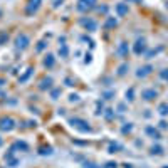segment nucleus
Listing matches in <instances>:
<instances>
[{"label":"nucleus","mask_w":168,"mask_h":168,"mask_svg":"<svg viewBox=\"0 0 168 168\" xmlns=\"http://www.w3.org/2000/svg\"><path fill=\"white\" fill-rule=\"evenodd\" d=\"M30 44V39L27 34H18L17 37H15V49L17 51H25L27 47H29Z\"/></svg>","instance_id":"nucleus-1"},{"label":"nucleus","mask_w":168,"mask_h":168,"mask_svg":"<svg viewBox=\"0 0 168 168\" xmlns=\"http://www.w3.org/2000/svg\"><path fill=\"white\" fill-rule=\"evenodd\" d=\"M98 4V0H77V12H88V10H92Z\"/></svg>","instance_id":"nucleus-2"},{"label":"nucleus","mask_w":168,"mask_h":168,"mask_svg":"<svg viewBox=\"0 0 168 168\" xmlns=\"http://www.w3.org/2000/svg\"><path fill=\"white\" fill-rule=\"evenodd\" d=\"M71 124H72V128L79 129V131H82V133L91 131L89 123H88V121H84V119H81V118H72V119H71Z\"/></svg>","instance_id":"nucleus-3"},{"label":"nucleus","mask_w":168,"mask_h":168,"mask_svg":"<svg viewBox=\"0 0 168 168\" xmlns=\"http://www.w3.org/2000/svg\"><path fill=\"white\" fill-rule=\"evenodd\" d=\"M15 128V121L12 119V118H2L0 119V129L2 131H12V129Z\"/></svg>","instance_id":"nucleus-4"},{"label":"nucleus","mask_w":168,"mask_h":168,"mask_svg":"<svg viewBox=\"0 0 168 168\" xmlns=\"http://www.w3.org/2000/svg\"><path fill=\"white\" fill-rule=\"evenodd\" d=\"M40 4H42V0H29V5H27V8H25V14L27 15L35 14V12L39 10Z\"/></svg>","instance_id":"nucleus-5"},{"label":"nucleus","mask_w":168,"mask_h":168,"mask_svg":"<svg viewBox=\"0 0 168 168\" xmlns=\"http://www.w3.org/2000/svg\"><path fill=\"white\" fill-rule=\"evenodd\" d=\"M81 25L84 27V29H88L89 32H92V30H96V27H98V24H96V20H92V18H81L79 20Z\"/></svg>","instance_id":"nucleus-6"},{"label":"nucleus","mask_w":168,"mask_h":168,"mask_svg":"<svg viewBox=\"0 0 168 168\" xmlns=\"http://www.w3.org/2000/svg\"><path fill=\"white\" fill-rule=\"evenodd\" d=\"M133 51H135L136 55L143 54V52L146 51V40H145V39H138V40L135 42V47H133Z\"/></svg>","instance_id":"nucleus-7"},{"label":"nucleus","mask_w":168,"mask_h":168,"mask_svg":"<svg viewBox=\"0 0 168 168\" xmlns=\"http://www.w3.org/2000/svg\"><path fill=\"white\" fill-rule=\"evenodd\" d=\"M156 96H158V92L155 91V89H145V91L141 92V98L145 99V101H153Z\"/></svg>","instance_id":"nucleus-8"},{"label":"nucleus","mask_w":168,"mask_h":168,"mask_svg":"<svg viewBox=\"0 0 168 168\" xmlns=\"http://www.w3.org/2000/svg\"><path fill=\"white\" fill-rule=\"evenodd\" d=\"M151 71H153V67L151 66H143V67H139L138 71H136V77H146V76H150L151 74Z\"/></svg>","instance_id":"nucleus-9"},{"label":"nucleus","mask_w":168,"mask_h":168,"mask_svg":"<svg viewBox=\"0 0 168 168\" xmlns=\"http://www.w3.org/2000/svg\"><path fill=\"white\" fill-rule=\"evenodd\" d=\"M128 52H129V47H128V42H121L119 47H118V54L119 57H128Z\"/></svg>","instance_id":"nucleus-10"},{"label":"nucleus","mask_w":168,"mask_h":168,"mask_svg":"<svg viewBox=\"0 0 168 168\" xmlns=\"http://www.w3.org/2000/svg\"><path fill=\"white\" fill-rule=\"evenodd\" d=\"M128 4H123V2H121V4H118L116 5V14L119 15V17H124V15H128Z\"/></svg>","instance_id":"nucleus-11"},{"label":"nucleus","mask_w":168,"mask_h":168,"mask_svg":"<svg viewBox=\"0 0 168 168\" xmlns=\"http://www.w3.org/2000/svg\"><path fill=\"white\" fill-rule=\"evenodd\" d=\"M51 86H52V79H51V77H44V79L40 81V84H39V88L42 89V91L51 89Z\"/></svg>","instance_id":"nucleus-12"},{"label":"nucleus","mask_w":168,"mask_h":168,"mask_svg":"<svg viewBox=\"0 0 168 168\" xmlns=\"http://www.w3.org/2000/svg\"><path fill=\"white\" fill-rule=\"evenodd\" d=\"M54 64H55L54 55H52V54H47V55H45V59H44V66H45V67H52Z\"/></svg>","instance_id":"nucleus-13"},{"label":"nucleus","mask_w":168,"mask_h":168,"mask_svg":"<svg viewBox=\"0 0 168 168\" xmlns=\"http://www.w3.org/2000/svg\"><path fill=\"white\" fill-rule=\"evenodd\" d=\"M145 131L148 133V135H151L155 139H158V138H160V133H158L155 128H151V126H146V129H145Z\"/></svg>","instance_id":"nucleus-14"},{"label":"nucleus","mask_w":168,"mask_h":168,"mask_svg":"<svg viewBox=\"0 0 168 168\" xmlns=\"http://www.w3.org/2000/svg\"><path fill=\"white\" fill-rule=\"evenodd\" d=\"M158 113H160L161 116H166V114H168V104H166V102H161V104H160Z\"/></svg>","instance_id":"nucleus-15"},{"label":"nucleus","mask_w":168,"mask_h":168,"mask_svg":"<svg viewBox=\"0 0 168 168\" xmlns=\"http://www.w3.org/2000/svg\"><path fill=\"white\" fill-rule=\"evenodd\" d=\"M116 18H114V17H109V18H108V20H106V24H104V27H106V29H111V27H116Z\"/></svg>","instance_id":"nucleus-16"},{"label":"nucleus","mask_w":168,"mask_h":168,"mask_svg":"<svg viewBox=\"0 0 168 168\" xmlns=\"http://www.w3.org/2000/svg\"><path fill=\"white\" fill-rule=\"evenodd\" d=\"M126 71H128V64L119 66V67H118V76H124V74H126Z\"/></svg>","instance_id":"nucleus-17"},{"label":"nucleus","mask_w":168,"mask_h":168,"mask_svg":"<svg viewBox=\"0 0 168 168\" xmlns=\"http://www.w3.org/2000/svg\"><path fill=\"white\" fill-rule=\"evenodd\" d=\"M151 153H153V155H161V153H163V148H161V146H151Z\"/></svg>","instance_id":"nucleus-18"},{"label":"nucleus","mask_w":168,"mask_h":168,"mask_svg":"<svg viewBox=\"0 0 168 168\" xmlns=\"http://www.w3.org/2000/svg\"><path fill=\"white\" fill-rule=\"evenodd\" d=\"M7 40H8V34L7 32H0V45L5 44Z\"/></svg>","instance_id":"nucleus-19"},{"label":"nucleus","mask_w":168,"mask_h":168,"mask_svg":"<svg viewBox=\"0 0 168 168\" xmlns=\"http://www.w3.org/2000/svg\"><path fill=\"white\" fill-rule=\"evenodd\" d=\"M59 54L62 57H67V45L66 44H62V47H59Z\"/></svg>","instance_id":"nucleus-20"},{"label":"nucleus","mask_w":168,"mask_h":168,"mask_svg":"<svg viewBox=\"0 0 168 168\" xmlns=\"http://www.w3.org/2000/svg\"><path fill=\"white\" fill-rule=\"evenodd\" d=\"M133 96H135V89L133 88H129V91H126V99H128V101H133Z\"/></svg>","instance_id":"nucleus-21"},{"label":"nucleus","mask_w":168,"mask_h":168,"mask_svg":"<svg viewBox=\"0 0 168 168\" xmlns=\"http://www.w3.org/2000/svg\"><path fill=\"white\" fill-rule=\"evenodd\" d=\"M160 77H161V79H165V81L168 82V69H163V71H161V72H160Z\"/></svg>","instance_id":"nucleus-22"},{"label":"nucleus","mask_w":168,"mask_h":168,"mask_svg":"<svg viewBox=\"0 0 168 168\" xmlns=\"http://www.w3.org/2000/svg\"><path fill=\"white\" fill-rule=\"evenodd\" d=\"M30 74H32V69H27V72H25V74H24V76H22V77H20V82H24V81H27V77H29V76H30Z\"/></svg>","instance_id":"nucleus-23"},{"label":"nucleus","mask_w":168,"mask_h":168,"mask_svg":"<svg viewBox=\"0 0 168 168\" xmlns=\"http://www.w3.org/2000/svg\"><path fill=\"white\" fill-rule=\"evenodd\" d=\"M116 150H121L119 145H111L109 146V153H116Z\"/></svg>","instance_id":"nucleus-24"},{"label":"nucleus","mask_w":168,"mask_h":168,"mask_svg":"<svg viewBox=\"0 0 168 168\" xmlns=\"http://www.w3.org/2000/svg\"><path fill=\"white\" fill-rule=\"evenodd\" d=\"M131 128H133V126H131V123H128V126H124V128H123V133H126V131H131Z\"/></svg>","instance_id":"nucleus-25"},{"label":"nucleus","mask_w":168,"mask_h":168,"mask_svg":"<svg viewBox=\"0 0 168 168\" xmlns=\"http://www.w3.org/2000/svg\"><path fill=\"white\" fill-rule=\"evenodd\" d=\"M59 89H55V91H52V99H57V96H59Z\"/></svg>","instance_id":"nucleus-26"},{"label":"nucleus","mask_w":168,"mask_h":168,"mask_svg":"<svg viewBox=\"0 0 168 168\" xmlns=\"http://www.w3.org/2000/svg\"><path fill=\"white\" fill-rule=\"evenodd\" d=\"M106 111H108V113H106V118H113V113H111L113 109H106Z\"/></svg>","instance_id":"nucleus-27"},{"label":"nucleus","mask_w":168,"mask_h":168,"mask_svg":"<svg viewBox=\"0 0 168 168\" xmlns=\"http://www.w3.org/2000/svg\"><path fill=\"white\" fill-rule=\"evenodd\" d=\"M166 126H168V124L165 123V121H161V123H160V128H161V129H165V128H166Z\"/></svg>","instance_id":"nucleus-28"},{"label":"nucleus","mask_w":168,"mask_h":168,"mask_svg":"<svg viewBox=\"0 0 168 168\" xmlns=\"http://www.w3.org/2000/svg\"><path fill=\"white\" fill-rule=\"evenodd\" d=\"M128 2H136V4H139V2H141V0H128Z\"/></svg>","instance_id":"nucleus-29"},{"label":"nucleus","mask_w":168,"mask_h":168,"mask_svg":"<svg viewBox=\"0 0 168 168\" xmlns=\"http://www.w3.org/2000/svg\"><path fill=\"white\" fill-rule=\"evenodd\" d=\"M0 145H2V139H0Z\"/></svg>","instance_id":"nucleus-30"},{"label":"nucleus","mask_w":168,"mask_h":168,"mask_svg":"<svg viewBox=\"0 0 168 168\" xmlns=\"http://www.w3.org/2000/svg\"><path fill=\"white\" fill-rule=\"evenodd\" d=\"M166 5H168V4H166Z\"/></svg>","instance_id":"nucleus-31"}]
</instances>
